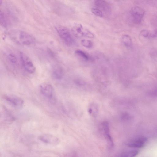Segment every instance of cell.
Returning a JSON list of instances; mask_svg holds the SVG:
<instances>
[{"instance_id": "cell-1", "label": "cell", "mask_w": 157, "mask_h": 157, "mask_svg": "<svg viewBox=\"0 0 157 157\" xmlns=\"http://www.w3.org/2000/svg\"><path fill=\"white\" fill-rule=\"evenodd\" d=\"M8 35L12 41L20 45H30L33 44L36 42L33 36L21 30H10L8 32Z\"/></svg>"}, {"instance_id": "cell-2", "label": "cell", "mask_w": 157, "mask_h": 157, "mask_svg": "<svg viewBox=\"0 0 157 157\" xmlns=\"http://www.w3.org/2000/svg\"><path fill=\"white\" fill-rule=\"evenodd\" d=\"M56 30L59 37L67 46H71L74 44V39L67 28L64 26H58L56 27Z\"/></svg>"}, {"instance_id": "cell-3", "label": "cell", "mask_w": 157, "mask_h": 157, "mask_svg": "<svg viewBox=\"0 0 157 157\" xmlns=\"http://www.w3.org/2000/svg\"><path fill=\"white\" fill-rule=\"evenodd\" d=\"M74 35L77 37H84L90 38H94V34L90 31L83 27L80 24L75 25L72 29Z\"/></svg>"}, {"instance_id": "cell-4", "label": "cell", "mask_w": 157, "mask_h": 157, "mask_svg": "<svg viewBox=\"0 0 157 157\" xmlns=\"http://www.w3.org/2000/svg\"><path fill=\"white\" fill-rule=\"evenodd\" d=\"M20 59L24 69L30 74L34 73L36 70L35 67L30 59L25 54L21 52Z\"/></svg>"}, {"instance_id": "cell-5", "label": "cell", "mask_w": 157, "mask_h": 157, "mask_svg": "<svg viewBox=\"0 0 157 157\" xmlns=\"http://www.w3.org/2000/svg\"><path fill=\"white\" fill-rule=\"evenodd\" d=\"M4 98L8 104L13 107L17 109L21 108L23 106L24 101L21 98L11 95H5Z\"/></svg>"}, {"instance_id": "cell-6", "label": "cell", "mask_w": 157, "mask_h": 157, "mask_svg": "<svg viewBox=\"0 0 157 157\" xmlns=\"http://www.w3.org/2000/svg\"><path fill=\"white\" fill-rule=\"evenodd\" d=\"M144 13V10L141 7L138 6L132 7L131 11V13L134 22L136 24L140 23Z\"/></svg>"}, {"instance_id": "cell-7", "label": "cell", "mask_w": 157, "mask_h": 157, "mask_svg": "<svg viewBox=\"0 0 157 157\" xmlns=\"http://www.w3.org/2000/svg\"><path fill=\"white\" fill-rule=\"evenodd\" d=\"M40 92L44 97L48 99L52 98L54 94V89L52 86L48 82H43L40 85Z\"/></svg>"}, {"instance_id": "cell-8", "label": "cell", "mask_w": 157, "mask_h": 157, "mask_svg": "<svg viewBox=\"0 0 157 157\" xmlns=\"http://www.w3.org/2000/svg\"><path fill=\"white\" fill-rule=\"evenodd\" d=\"M147 139L144 136H141L129 141L127 144L128 146L134 148H140L143 147L147 143Z\"/></svg>"}, {"instance_id": "cell-9", "label": "cell", "mask_w": 157, "mask_h": 157, "mask_svg": "<svg viewBox=\"0 0 157 157\" xmlns=\"http://www.w3.org/2000/svg\"><path fill=\"white\" fill-rule=\"evenodd\" d=\"M38 138L41 141L47 144L57 145L59 142V140L57 137L48 134H41Z\"/></svg>"}, {"instance_id": "cell-10", "label": "cell", "mask_w": 157, "mask_h": 157, "mask_svg": "<svg viewBox=\"0 0 157 157\" xmlns=\"http://www.w3.org/2000/svg\"><path fill=\"white\" fill-rule=\"evenodd\" d=\"M102 125L103 135L107 141L108 147L111 148L113 147L114 144L110 134L109 124L107 122H105L103 123Z\"/></svg>"}, {"instance_id": "cell-11", "label": "cell", "mask_w": 157, "mask_h": 157, "mask_svg": "<svg viewBox=\"0 0 157 157\" xmlns=\"http://www.w3.org/2000/svg\"><path fill=\"white\" fill-rule=\"evenodd\" d=\"M96 6L103 11L107 13L111 12V8L109 4L105 1L97 0L95 1Z\"/></svg>"}, {"instance_id": "cell-12", "label": "cell", "mask_w": 157, "mask_h": 157, "mask_svg": "<svg viewBox=\"0 0 157 157\" xmlns=\"http://www.w3.org/2000/svg\"><path fill=\"white\" fill-rule=\"evenodd\" d=\"M121 41L123 44L127 48H131L132 46V41L131 37L128 35L124 34L121 37Z\"/></svg>"}, {"instance_id": "cell-13", "label": "cell", "mask_w": 157, "mask_h": 157, "mask_svg": "<svg viewBox=\"0 0 157 157\" xmlns=\"http://www.w3.org/2000/svg\"><path fill=\"white\" fill-rule=\"evenodd\" d=\"M138 152L139 151L136 150H128L122 152L119 157H135Z\"/></svg>"}, {"instance_id": "cell-14", "label": "cell", "mask_w": 157, "mask_h": 157, "mask_svg": "<svg viewBox=\"0 0 157 157\" xmlns=\"http://www.w3.org/2000/svg\"><path fill=\"white\" fill-rule=\"evenodd\" d=\"M75 53L84 60L88 61L90 59V56L85 52L80 49L75 50Z\"/></svg>"}, {"instance_id": "cell-15", "label": "cell", "mask_w": 157, "mask_h": 157, "mask_svg": "<svg viewBox=\"0 0 157 157\" xmlns=\"http://www.w3.org/2000/svg\"><path fill=\"white\" fill-rule=\"evenodd\" d=\"M52 74L53 77L56 79H60L63 75L61 69L59 67H56L53 70Z\"/></svg>"}, {"instance_id": "cell-16", "label": "cell", "mask_w": 157, "mask_h": 157, "mask_svg": "<svg viewBox=\"0 0 157 157\" xmlns=\"http://www.w3.org/2000/svg\"><path fill=\"white\" fill-rule=\"evenodd\" d=\"M0 22L1 25L6 27L7 25V19L4 12L1 10L0 13Z\"/></svg>"}, {"instance_id": "cell-17", "label": "cell", "mask_w": 157, "mask_h": 157, "mask_svg": "<svg viewBox=\"0 0 157 157\" xmlns=\"http://www.w3.org/2000/svg\"><path fill=\"white\" fill-rule=\"evenodd\" d=\"M81 43L83 46L88 48H90L93 46L92 42L89 40H82L81 41Z\"/></svg>"}, {"instance_id": "cell-18", "label": "cell", "mask_w": 157, "mask_h": 157, "mask_svg": "<svg viewBox=\"0 0 157 157\" xmlns=\"http://www.w3.org/2000/svg\"><path fill=\"white\" fill-rule=\"evenodd\" d=\"M92 13L96 16L102 17H103V13L100 9L98 8L94 7L91 9Z\"/></svg>"}, {"instance_id": "cell-19", "label": "cell", "mask_w": 157, "mask_h": 157, "mask_svg": "<svg viewBox=\"0 0 157 157\" xmlns=\"http://www.w3.org/2000/svg\"><path fill=\"white\" fill-rule=\"evenodd\" d=\"M7 59L11 63L16 64L17 61L16 56L13 53H9L7 56Z\"/></svg>"}, {"instance_id": "cell-20", "label": "cell", "mask_w": 157, "mask_h": 157, "mask_svg": "<svg viewBox=\"0 0 157 157\" xmlns=\"http://www.w3.org/2000/svg\"><path fill=\"white\" fill-rule=\"evenodd\" d=\"M150 32L147 30H143L140 32V34L142 36L144 37H149Z\"/></svg>"}, {"instance_id": "cell-21", "label": "cell", "mask_w": 157, "mask_h": 157, "mask_svg": "<svg viewBox=\"0 0 157 157\" xmlns=\"http://www.w3.org/2000/svg\"><path fill=\"white\" fill-rule=\"evenodd\" d=\"M157 37V30H155L150 32L149 38H153Z\"/></svg>"}]
</instances>
